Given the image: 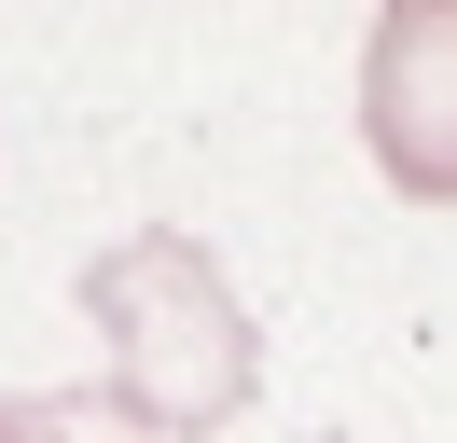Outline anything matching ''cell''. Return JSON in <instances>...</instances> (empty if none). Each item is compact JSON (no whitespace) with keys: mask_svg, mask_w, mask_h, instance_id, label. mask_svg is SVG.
<instances>
[{"mask_svg":"<svg viewBox=\"0 0 457 443\" xmlns=\"http://www.w3.org/2000/svg\"><path fill=\"white\" fill-rule=\"evenodd\" d=\"M84 319H97V347H112V402L139 415L153 443L222 430V415H250V388H263L250 305H236V277L208 263V236H180V222H139V236L97 249L84 263Z\"/></svg>","mask_w":457,"mask_h":443,"instance_id":"obj_1","label":"cell"},{"mask_svg":"<svg viewBox=\"0 0 457 443\" xmlns=\"http://www.w3.org/2000/svg\"><path fill=\"white\" fill-rule=\"evenodd\" d=\"M361 138L388 194L457 208V0H388L361 42Z\"/></svg>","mask_w":457,"mask_h":443,"instance_id":"obj_2","label":"cell"},{"mask_svg":"<svg viewBox=\"0 0 457 443\" xmlns=\"http://www.w3.org/2000/svg\"><path fill=\"white\" fill-rule=\"evenodd\" d=\"M0 443H153V430L97 388H29V402H0Z\"/></svg>","mask_w":457,"mask_h":443,"instance_id":"obj_3","label":"cell"}]
</instances>
